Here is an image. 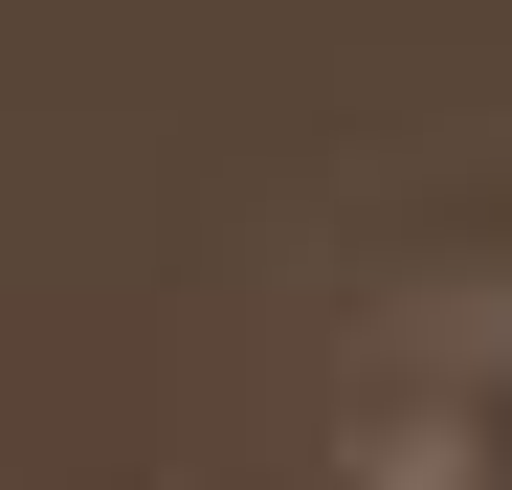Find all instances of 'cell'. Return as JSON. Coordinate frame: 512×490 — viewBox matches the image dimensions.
<instances>
[{"label":"cell","instance_id":"6da1fadb","mask_svg":"<svg viewBox=\"0 0 512 490\" xmlns=\"http://www.w3.org/2000/svg\"><path fill=\"white\" fill-rule=\"evenodd\" d=\"M334 490H512V290H423L334 379Z\"/></svg>","mask_w":512,"mask_h":490}]
</instances>
